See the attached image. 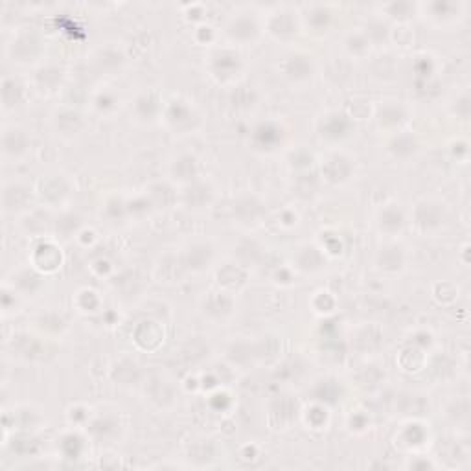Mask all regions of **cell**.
Wrapping results in <instances>:
<instances>
[{
    "instance_id": "52a82bcc",
    "label": "cell",
    "mask_w": 471,
    "mask_h": 471,
    "mask_svg": "<svg viewBox=\"0 0 471 471\" xmlns=\"http://www.w3.org/2000/svg\"><path fill=\"white\" fill-rule=\"evenodd\" d=\"M353 172V164L352 161L341 153H334V155H329L326 161L322 162V175L324 179L328 182H334V184H339V182H344L350 179Z\"/></svg>"
},
{
    "instance_id": "ac0fdd59",
    "label": "cell",
    "mask_w": 471,
    "mask_h": 471,
    "mask_svg": "<svg viewBox=\"0 0 471 471\" xmlns=\"http://www.w3.org/2000/svg\"><path fill=\"white\" fill-rule=\"evenodd\" d=\"M389 149H391V153L394 157L407 158L416 153L418 144H416V138H414L413 134L398 133L394 138H392V142L389 144Z\"/></svg>"
},
{
    "instance_id": "9c48e42d",
    "label": "cell",
    "mask_w": 471,
    "mask_h": 471,
    "mask_svg": "<svg viewBox=\"0 0 471 471\" xmlns=\"http://www.w3.org/2000/svg\"><path fill=\"white\" fill-rule=\"evenodd\" d=\"M296 13H293L291 10H280L272 13V17L269 19V34L275 35L276 39H282V41H287V39H293L299 34V20L295 17Z\"/></svg>"
},
{
    "instance_id": "cb8c5ba5",
    "label": "cell",
    "mask_w": 471,
    "mask_h": 471,
    "mask_svg": "<svg viewBox=\"0 0 471 471\" xmlns=\"http://www.w3.org/2000/svg\"><path fill=\"white\" fill-rule=\"evenodd\" d=\"M344 44H346V50L352 54V56H356V58H363V56L368 54V50H370L372 41L367 34H363V32H353V34L348 35Z\"/></svg>"
},
{
    "instance_id": "83f0119b",
    "label": "cell",
    "mask_w": 471,
    "mask_h": 471,
    "mask_svg": "<svg viewBox=\"0 0 471 471\" xmlns=\"http://www.w3.org/2000/svg\"><path fill=\"white\" fill-rule=\"evenodd\" d=\"M115 103H116L115 98H113V96H111L109 92H103V94H100L94 100L96 109L101 111V113H107V111H109V109H113V107H115Z\"/></svg>"
},
{
    "instance_id": "7a4b0ae2",
    "label": "cell",
    "mask_w": 471,
    "mask_h": 471,
    "mask_svg": "<svg viewBox=\"0 0 471 471\" xmlns=\"http://www.w3.org/2000/svg\"><path fill=\"white\" fill-rule=\"evenodd\" d=\"M444 219H446V210H444V205L437 201H422L414 208V223L418 225V229L424 232L440 229Z\"/></svg>"
},
{
    "instance_id": "30bf717a",
    "label": "cell",
    "mask_w": 471,
    "mask_h": 471,
    "mask_svg": "<svg viewBox=\"0 0 471 471\" xmlns=\"http://www.w3.org/2000/svg\"><path fill=\"white\" fill-rule=\"evenodd\" d=\"M282 68H284L286 77H289L295 83H302V81L311 80L315 72L313 61H311V58L304 56V54H293V56L286 58Z\"/></svg>"
},
{
    "instance_id": "3957f363",
    "label": "cell",
    "mask_w": 471,
    "mask_h": 471,
    "mask_svg": "<svg viewBox=\"0 0 471 471\" xmlns=\"http://www.w3.org/2000/svg\"><path fill=\"white\" fill-rule=\"evenodd\" d=\"M225 30H227L230 41L241 44L253 43L254 39L260 35V24L249 13H239L238 17H232Z\"/></svg>"
},
{
    "instance_id": "7c38bea8",
    "label": "cell",
    "mask_w": 471,
    "mask_h": 471,
    "mask_svg": "<svg viewBox=\"0 0 471 471\" xmlns=\"http://www.w3.org/2000/svg\"><path fill=\"white\" fill-rule=\"evenodd\" d=\"M403 225L405 215L398 205H387L377 215V227H379L381 232L389 234V236L401 232Z\"/></svg>"
},
{
    "instance_id": "5b68a950",
    "label": "cell",
    "mask_w": 471,
    "mask_h": 471,
    "mask_svg": "<svg viewBox=\"0 0 471 471\" xmlns=\"http://www.w3.org/2000/svg\"><path fill=\"white\" fill-rule=\"evenodd\" d=\"M210 59H212L210 61L212 74L221 81L232 80L234 76H238L239 68H241L239 56L232 50H218Z\"/></svg>"
},
{
    "instance_id": "9a60e30c",
    "label": "cell",
    "mask_w": 471,
    "mask_h": 471,
    "mask_svg": "<svg viewBox=\"0 0 471 471\" xmlns=\"http://www.w3.org/2000/svg\"><path fill=\"white\" fill-rule=\"evenodd\" d=\"M184 191V201L186 205L190 206V208H203V206L210 205V201H212V196H214V191L210 188L208 184L199 181H194L190 184H186Z\"/></svg>"
},
{
    "instance_id": "8fae6325",
    "label": "cell",
    "mask_w": 471,
    "mask_h": 471,
    "mask_svg": "<svg viewBox=\"0 0 471 471\" xmlns=\"http://www.w3.org/2000/svg\"><path fill=\"white\" fill-rule=\"evenodd\" d=\"M30 201H32V190L24 184H8L2 194V203H4L6 212H20V210L28 208Z\"/></svg>"
},
{
    "instance_id": "7402d4cb",
    "label": "cell",
    "mask_w": 471,
    "mask_h": 471,
    "mask_svg": "<svg viewBox=\"0 0 471 471\" xmlns=\"http://www.w3.org/2000/svg\"><path fill=\"white\" fill-rule=\"evenodd\" d=\"M20 100H23V87H20V83L15 81L13 77H6L2 81V105H4V109H11Z\"/></svg>"
},
{
    "instance_id": "4316f807",
    "label": "cell",
    "mask_w": 471,
    "mask_h": 471,
    "mask_svg": "<svg viewBox=\"0 0 471 471\" xmlns=\"http://www.w3.org/2000/svg\"><path fill=\"white\" fill-rule=\"evenodd\" d=\"M416 10H418V6L410 4V2H391V4L383 6V11H385L389 17L398 20L407 19V17L413 15Z\"/></svg>"
},
{
    "instance_id": "8992f818",
    "label": "cell",
    "mask_w": 471,
    "mask_h": 471,
    "mask_svg": "<svg viewBox=\"0 0 471 471\" xmlns=\"http://www.w3.org/2000/svg\"><path fill=\"white\" fill-rule=\"evenodd\" d=\"M30 138L20 127H6L2 131V153L6 158H20L28 153Z\"/></svg>"
},
{
    "instance_id": "484cf974",
    "label": "cell",
    "mask_w": 471,
    "mask_h": 471,
    "mask_svg": "<svg viewBox=\"0 0 471 471\" xmlns=\"http://www.w3.org/2000/svg\"><path fill=\"white\" fill-rule=\"evenodd\" d=\"M219 299H221V293H212V296L208 299V304H206V310L210 315H215V317H227V315L232 313V299L229 296V293H225L221 304H219Z\"/></svg>"
},
{
    "instance_id": "4fadbf2b",
    "label": "cell",
    "mask_w": 471,
    "mask_h": 471,
    "mask_svg": "<svg viewBox=\"0 0 471 471\" xmlns=\"http://www.w3.org/2000/svg\"><path fill=\"white\" fill-rule=\"evenodd\" d=\"M320 137L328 138V140H341L350 131V118L339 113H332L322 120L320 125Z\"/></svg>"
},
{
    "instance_id": "ffe728a7",
    "label": "cell",
    "mask_w": 471,
    "mask_h": 471,
    "mask_svg": "<svg viewBox=\"0 0 471 471\" xmlns=\"http://www.w3.org/2000/svg\"><path fill=\"white\" fill-rule=\"evenodd\" d=\"M83 122L76 111H61L56 116V127L61 134H76L81 129Z\"/></svg>"
},
{
    "instance_id": "277c9868",
    "label": "cell",
    "mask_w": 471,
    "mask_h": 471,
    "mask_svg": "<svg viewBox=\"0 0 471 471\" xmlns=\"http://www.w3.org/2000/svg\"><path fill=\"white\" fill-rule=\"evenodd\" d=\"M466 6L462 2H449V0H437V2H427V4H420L418 10H424L425 15L434 24H449L460 19L464 13Z\"/></svg>"
},
{
    "instance_id": "603a6c76",
    "label": "cell",
    "mask_w": 471,
    "mask_h": 471,
    "mask_svg": "<svg viewBox=\"0 0 471 471\" xmlns=\"http://www.w3.org/2000/svg\"><path fill=\"white\" fill-rule=\"evenodd\" d=\"M308 24L315 32H322L329 26V20H332V11L326 6H311L310 11H308Z\"/></svg>"
},
{
    "instance_id": "ba28073f",
    "label": "cell",
    "mask_w": 471,
    "mask_h": 471,
    "mask_svg": "<svg viewBox=\"0 0 471 471\" xmlns=\"http://www.w3.org/2000/svg\"><path fill=\"white\" fill-rule=\"evenodd\" d=\"M284 129L275 122H263L253 131L254 148L260 151H275L282 144Z\"/></svg>"
},
{
    "instance_id": "d6986e66",
    "label": "cell",
    "mask_w": 471,
    "mask_h": 471,
    "mask_svg": "<svg viewBox=\"0 0 471 471\" xmlns=\"http://www.w3.org/2000/svg\"><path fill=\"white\" fill-rule=\"evenodd\" d=\"M134 109H137L138 118L144 120V122H153L161 113V103L153 94H142L137 100Z\"/></svg>"
},
{
    "instance_id": "d4e9b609",
    "label": "cell",
    "mask_w": 471,
    "mask_h": 471,
    "mask_svg": "<svg viewBox=\"0 0 471 471\" xmlns=\"http://www.w3.org/2000/svg\"><path fill=\"white\" fill-rule=\"evenodd\" d=\"M377 120H379L381 127H398L405 120V113L401 105H385V107H381Z\"/></svg>"
},
{
    "instance_id": "44dd1931",
    "label": "cell",
    "mask_w": 471,
    "mask_h": 471,
    "mask_svg": "<svg viewBox=\"0 0 471 471\" xmlns=\"http://www.w3.org/2000/svg\"><path fill=\"white\" fill-rule=\"evenodd\" d=\"M210 260H212V251H210L208 245H194V247L188 251V256H186V265L194 269V271H201L208 267Z\"/></svg>"
},
{
    "instance_id": "e0dca14e",
    "label": "cell",
    "mask_w": 471,
    "mask_h": 471,
    "mask_svg": "<svg viewBox=\"0 0 471 471\" xmlns=\"http://www.w3.org/2000/svg\"><path fill=\"white\" fill-rule=\"evenodd\" d=\"M35 41H39L37 35L35 34H23L19 35V37L15 39L13 41V61H19V63H32L35 61V58H37V54L32 52V50H28V44H34Z\"/></svg>"
},
{
    "instance_id": "2e32d148",
    "label": "cell",
    "mask_w": 471,
    "mask_h": 471,
    "mask_svg": "<svg viewBox=\"0 0 471 471\" xmlns=\"http://www.w3.org/2000/svg\"><path fill=\"white\" fill-rule=\"evenodd\" d=\"M197 173H199V164H197V158L191 155H182L181 158H177L172 168V175L184 184L197 181Z\"/></svg>"
},
{
    "instance_id": "6da1fadb",
    "label": "cell",
    "mask_w": 471,
    "mask_h": 471,
    "mask_svg": "<svg viewBox=\"0 0 471 471\" xmlns=\"http://www.w3.org/2000/svg\"><path fill=\"white\" fill-rule=\"evenodd\" d=\"M164 118H166L168 125L175 134L190 133L199 124V115L196 113V109L182 100H175L168 105Z\"/></svg>"
},
{
    "instance_id": "5bb4252c",
    "label": "cell",
    "mask_w": 471,
    "mask_h": 471,
    "mask_svg": "<svg viewBox=\"0 0 471 471\" xmlns=\"http://www.w3.org/2000/svg\"><path fill=\"white\" fill-rule=\"evenodd\" d=\"M403 263L405 254L401 247H398V245H385V247L379 249V253H377V265H379V269L396 272L400 271Z\"/></svg>"
}]
</instances>
